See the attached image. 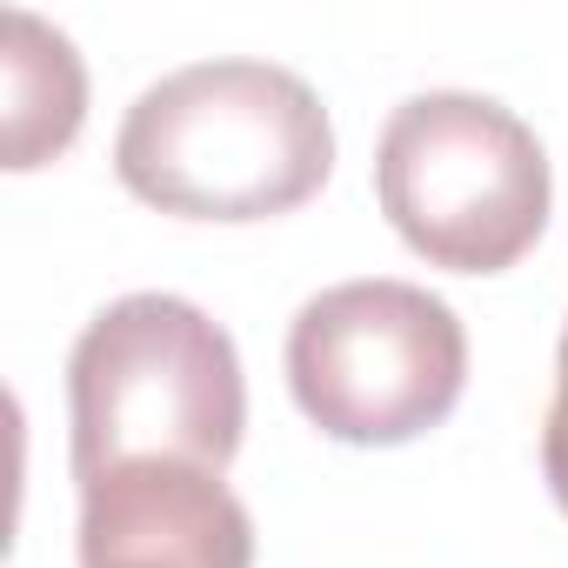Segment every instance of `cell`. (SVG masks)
I'll return each instance as SVG.
<instances>
[{"instance_id":"6da1fadb","label":"cell","mask_w":568,"mask_h":568,"mask_svg":"<svg viewBox=\"0 0 568 568\" xmlns=\"http://www.w3.org/2000/svg\"><path fill=\"white\" fill-rule=\"evenodd\" d=\"M114 174L174 221H274L335 174L322 94L274 61H194L134 94L114 134Z\"/></svg>"},{"instance_id":"7a4b0ae2","label":"cell","mask_w":568,"mask_h":568,"mask_svg":"<svg viewBox=\"0 0 568 568\" xmlns=\"http://www.w3.org/2000/svg\"><path fill=\"white\" fill-rule=\"evenodd\" d=\"M247 428V382L227 328L187 295L108 302L68 355L74 481L121 462H194L227 475Z\"/></svg>"},{"instance_id":"3957f363","label":"cell","mask_w":568,"mask_h":568,"mask_svg":"<svg viewBox=\"0 0 568 568\" xmlns=\"http://www.w3.org/2000/svg\"><path fill=\"white\" fill-rule=\"evenodd\" d=\"M375 201L408 254L448 274H508L548 227L541 134L468 88L408 94L375 141Z\"/></svg>"},{"instance_id":"277c9868","label":"cell","mask_w":568,"mask_h":568,"mask_svg":"<svg viewBox=\"0 0 568 568\" xmlns=\"http://www.w3.org/2000/svg\"><path fill=\"white\" fill-rule=\"evenodd\" d=\"M468 328L422 281L362 274L308 295L288 322V395L348 448H402L455 415Z\"/></svg>"},{"instance_id":"5b68a950","label":"cell","mask_w":568,"mask_h":568,"mask_svg":"<svg viewBox=\"0 0 568 568\" xmlns=\"http://www.w3.org/2000/svg\"><path fill=\"white\" fill-rule=\"evenodd\" d=\"M0 108H8L0 114V168L8 174L61 161L88 121V68L74 41L28 8L0 14Z\"/></svg>"},{"instance_id":"8992f818","label":"cell","mask_w":568,"mask_h":568,"mask_svg":"<svg viewBox=\"0 0 568 568\" xmlns=\"http://www.w3.org/2000/svg\"><path fill=\"white\" fill-rule=\"evenodd\" d=\"M541 475H548L555 508L568 515V328H561V348H555V402H548V422H541Z\"/></svg>"},{"instance_id":"52a82bcc","label":"cell","mask_w":568,"mask_h":568,"mask_svg":"<svg viewBox=\"0 0 568 568\" xmlns=\"http://www.w3.org/2000/svg\"><path fill=\"white\" fill-rule=\"evenodd\" d=\"M88 568H207V561H168V555H114V561H88Z\"/></svg>"}]
</instances>
